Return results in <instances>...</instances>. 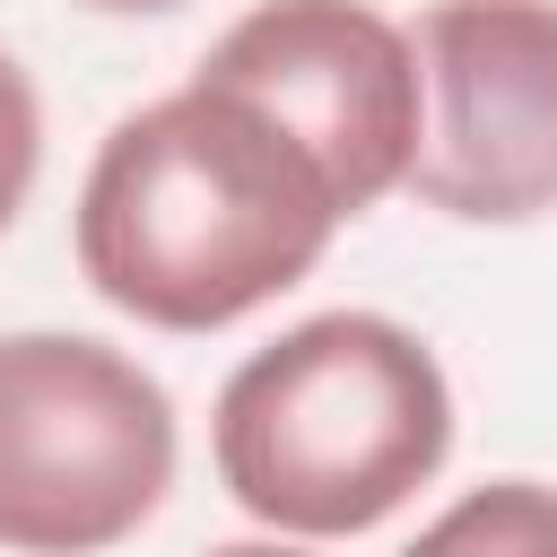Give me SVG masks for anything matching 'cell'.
I'll list each match as a JSON object with an SVG mask.
<instances>
[{"label":"cell","mask_w":557,"mask_h":557,"mask_svg":"<svg viewBox=\"0 0 557 557\" xmlns=\"http://www.w3.org/2000/svg\"><path fill=\"white\" fill-rule=\"evenodd\" d=\"M331 174L252 96L191 87L122 113L78 183V278L148 331H226L313 278L339 235Z\"/></svg>","instance_id":"cell-1"},{"label":"cell","mask_w":557,"mask_h":557,"mask_svg":"<svg viewBox=\"0 0 557 557\" xmlns=\"http://www.w3.org/2000/svg\"><path fill=\"white\" fill-rule=\"evenodd\" d=\"M453 453V383L392 313H313L252 348L218 409V487L287 540H357L392 522Z\"/></svg>","instance_id":"cell-2"},{"label":"cell","mask_w":557,"mask_h":557,"mask_svg":"<svg viewBox=\"0 0 557 557\" xmlns=\"http://www.w3.org/2000/svg\"><path fill=\"white\" fill-rule=\"evenodd\" d=\"M174 487L165 383L87 331L0 339V548L104 557Z\"/></svg>","instance_id":"cell-3"},{"label":"cell","mask_w":557,"mask_h":557,"mask_svg":"<svg viewBox=\"0 0 557 557\" xmlns=\"http://www.w3.org/2000/svg\"><path fill=\"white\" fill-rule=\"evenodd\" d=\"M409 191L461 226L557 209V0H426Z\"/></svg>","instance_id":"cell-4"},{"label":"cell","mask_w":557,"mask_h":557,"mask_svg":"<svg viewBox=\"0 0 557 557\" xmlns=\"http://www.w3.org/2000/svg\"><path fill=\"white\" fill-rule=\"evenodd\" d=\"M200 78L252 96L331 174L339 209H374L418 157V52L366 0H261L209 52Z\"/></svg>","instance_id":"cell-5"},{"label":"cell","mask_w":557,"mask_h":557,"mask_svg":"<svg viewBox=\"0 0 557 557\" xmlns=\"http://www.w3.org/2000/svg\"><path fill=\"white\" fill-rule=\"evenodd\" d=\"M400 557H557V487L487 479L461 505H444Z\"/></svg>","instance_id":"cell-6"},{"label":"cell","mask_w":557,"mask_h":557,"mask_svg":"<svg viewBox=\"0 0 557 557\" xmlns=\"http://www.w3.org/2000/svg\"><path fill=\"white\" fill-rule=\"evenodd\" d=\"M35 174H44V104H35V78L0 52V235L17 226Z\"/></svg>","instance_id":"cell-7"},{"label":"cell","mask_w":557,"mask_h":557,"mask_svg":"<svg viewBox=\"0 0 557 557\" xmlns=\"http://www.w3.org/2000/svg\"><path fill=\"white\" fill-rule=\"evenodd\" d=\"M78 9H96V17H165L183 0H78Z\"/></svg>","instance_id":"cell-8"},{"label":"cell","mask_w":557,"mask_h":557,"mask_svg":"<svg viewBox=\"0 0 557 557\" xmlns=\"http://www.w3.org/2000/svg\"><path fill=\"white\" fill-rule=\"evenodd\" d=\"M209 557H313V548H278V540H226V548H209Z\"/></svg>","instance_id":"cell-9"}]
</instances>
